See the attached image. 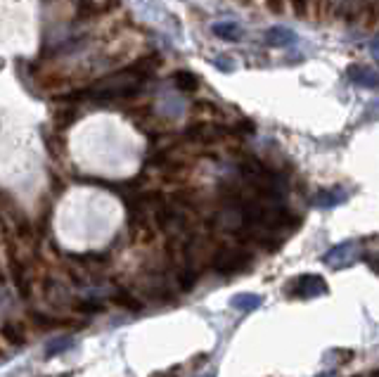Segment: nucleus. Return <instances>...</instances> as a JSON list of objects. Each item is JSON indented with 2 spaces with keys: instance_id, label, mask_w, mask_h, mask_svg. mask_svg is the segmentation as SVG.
<instances>
[{
  "instance_id": "obj_1",
  "label": "nucleus",
  "mask_w": 379,
  "mask_h": 377,
  "mask_svg": "<svg viewBox=\"0 0 379 377\" xmlns=\"http://www.w3.org/2000/svg\"><path fill=\"white\" fill-rule=\"evenodd\" d=\"M254 264V252L247 249L244 245L230 247V245H223L216 247L214 259H211V268L216 270L219 275H237L249 270Z\"/></svg>"
},
{
  "instance_id": "obj_2",
  "label": "nucleus",
  "mask_w": 379,
  "mask_h": 377,
  "mask_svg": "<svg viewBox=\"0 0 379 377\" xmlns=\"http://www.w3.org/2000/svg\"><path fill=\"white\" fill-rule=\"evenodd\" d=\"M325 292H327L325 278H320V275L315 273H304L299 275V278L287 282V295L297 299H313V297L325 295Z\"/></svg>"
},
{
  "instance_id": "obj_3",
  "label": "nucleus",
  "mask_w": 379,
  "mask_h": 377,
  "mask_svg": "<svg viewBox=\"0 0 379 377\" xmlns=\"http://www.w3.org/2000/svg\"><path fill=\"white\" fill-rule=\"evenodd\" d=\"M41 290H43V297H46V302L55 304V306L69 302V290H66L62 282H57V280H53V278L43 280L41 282Z\"/></svg>"
},
{
  "instance_id": "obj_4",
  "label": "nucleus",
  "mask_w": 379,
  "mask_h": 377,
  "mask_svg": "<svg viewBox=\"0 0 379 377\" xmlns=\"http://www.w3.org/2000/svg\"><path fill=\"white\" fill-rule=\"evenodd\" d=\"M355 242H342V245L332 247L330 252L325 254V261L327 264H337V266H349L355 261V254H353Z\"/></svg>"
},
{
  "instance_id": "obj_5",
  "label": "nucleus",
  "mask_w": 379,
  "mask_h": 377,
  "mask_svg": "<svg viewBox=\"0 0 379 377\" xmlns=\"http://www.w3.org/2000/svg\"><path fill=\"white\" fill-rule=\"evenodd\" d=\"M109 302L114 304V306L124 309V311H131V313H140L142 311V302L136 295H131V290H116V292H111Z\"/></svg>"
},
{
  "instance_id": "obj_6",
  "label": "nucleus",
  "mask_w": 379,
  "mask_h": 377,
  "mask_svg": "<svg viewBox=\"0 0 379 377\" xmlns=\"http://www.w3.org/2000/svg\"><path fill=\"white\" fill-rule=\"evenodd\" d=\"M346 190H342V187H330V190H320L315 197V204L320 209H332L337 207V204L346 202Z\"/></svg>"
},
{
  "instance_id": "obj_7",
  "label": "nucleus",
  "mask_w": 379,
  "mask_h": 377,
  "mask_svg": "<svg viewBox=\"0 0 379 377\" xmlns=\"http://www.w3.org/2000/svg\"><path fill=\"white\" fill-rule=\"evenodd\" d=\"M264 304V299L259 295H249V292H242V295H235L230 299V306L239 313H252Z\"/></svg>"
},
{
  "instance_id": "obj_8",
  "label": "nucleus",
  "mask_w": 379,
  "mask_h": 377,
  "mask_svg": "<svg viewBox=\"0 0 379 377\" xmlns=\"http://www.w3.org/2000/svg\"><path fill=\"white\" fill-rule=\"evenodd\" d=\"M71 311L76 315H83V318H88V315H98L104 311L102 302H98V299H79V302L71 304Z\"/></svg>"
},
{
  "instance_id": "obj_9",
  "label": "nucleus",
  "mask_w": 379,
  "mask_h": 377,
  "mask_svg": "<svg viewBox=\"0 0 379 377\" xmlns=\"http://www.w3.org/2000/svg\"><path fill=\"white\" fill-rule=\"evenodd\" d=\"M3 340L8 342V344L21 347L26 342L24 328H21L19 323H10V320H5V325H3Z\"/></svg>"
},
{
  "instance_id": "obj_10",
  "label": "nucleus",
  "mask_w": 379,
  "mask_h": 377,
  "mask_svg": "<svg viewBox=\"0 0 379 377\" xmlns=\"http://www.w3.org/2000/svg\"><path fill=\"white\" fill-rule=\"evenodd\" d=\"M174 83L181 91H197V86H199V81H197V76L194 74H190V71H178V74L174 76Z\"/></svg>"
},
{
  "instance_id": "obj_11",
  "label": "nucleus",
  "mask_w": 379,
  "mask_h": 377,
  "mask_svg": "<svg viewBox=\"0 0 379 377\" xmlns=\"http://www.w3.org/2000/svg\"><path fill=\"white\" fill-rule=\"evenodd\" d=\"M71 347H74V340H71V337H59V340L50 342L48 349H46V353H48L50 358H53V356H59V353L69 351Z\"/></svg>"
},
{
  "instance_id": "obj_12",
  "label": "nucleus",
  "mask_w": 379,
  "mask_h": 377,
  "mask_svg": "<svg viewBox=\"0 0 379 377\" xmlns=\"http://www.w3.org/2000/svg\"><path fill=\"white\" fill-rule=\"evenodd\" d=\"M353 71V81L360 83V86H377V76L370 74L367 69H351Z\"/></svg>"
},
{
  "instance_id": "obj_13",
  "label": "nucleus",
  "mask_w": 379,
  "mask_h": 377,
  "mask_svg": "<svg viewBox=\"0 0 379 377\" xmlns=\"http://www.w3.org/2000/svg\"><path fill=\"white\" fill-rule=\"evenodd\" d=\"M358 259L370 266V268L375 270V273H379V249H372V252H363Z\"/></svg>"
},
{
  "instance_id": "obj_14",
  "label": "nucleus",
  "mask_w": 379,
  "mask_h": 377,
  "mask_svg": "<svg viewBox=\"0 0 379 377\" xmlns=\"http://www.w3.org/2000/svg\"><path fill=\"white\" fill-rule=\"evenodd\" d=\"M183 375V365H174L171 370H161V373H154L152 377H181Z\"/></svg>"
},
{
  "instance_id": "obj_15",
  "label": "nucleus",
  "mask_w": 379,
  "mask_h": 377,
  "mask_svg": "<svg viewBox=\"0 0 379 377\" xmlns=\"http://www.w3.org/2000/svg\"><path fill=\"white\" fill-rule=\"evenodd\" d=\"M204 377H214V375H211V373H209V375H204Z\"/></svg>"
}]
</instances>
